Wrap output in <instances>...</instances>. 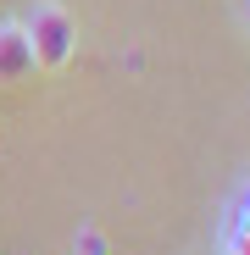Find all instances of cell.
<instances>
[{
  "instance_id": "1",
  "label": "cell",
  "mask_w": 250,
  "mask_h": 255,
  "mask_svg": "<svg viewBox=\"0 0 250 255\" xmlns=\"http://www.w3.org/2000/svg\"><path fill=\"white\" fill-rule=\"evenodd\" d=\"M22 33H28L33 61L45 72H61L72 61V50H78V22H72V11L61 0H33V11L22 17Z\"/></svg>"
},
{
  "instance_id": "2",
  "label": "cell",
  "mask_w": 250,
  "mask_h": 255,
  "mask_svg": "<svg viewBox=\"0 0 250 255\" xmlns=\"http://www.w3.org/2000/svg\"><path fill=\"white\" fill-rule=\"evenodd\" d=\"M212 244L217 255H250V172L223 194L217 217H212Z\"/></svg>"
},
{
  "instance_id": "3",
  "label": "cell",
  "mask_w": 250,
  "mask_h": 255,
  "mask_svg": "<svg viewBox=\"0 0 250 255\" xmlns=\"http://www.w3.org/2000/svg\"><path fill=\"white\" fill-rule=\"evenodd\" d=\"M33 45H28V33L22 22H0V83H22L33 78Z\"/></svg>"
},
{
  "instance_id": "4",
  "label": "cell",
  "mask_w": 250,
  "mask_h": 255,
  "mask_svg": "<svg viewBox=\"0 0 250 255\" xmlns=\"http://www.w3.org/2000/svg\"><path fill=\"white\" fill-rule=\"evenodd\" d=\"M72 250H78V255H111V244H106V233H100L95 222H83V228H78Z\"/></svg>"
},
{
  "instance_id": "5",
  "label": "cell",
  "mask_w": 250,
  "mask_h": 255,
  "mask_svg": "<svg viewBox=\"0 0 250 255\" xmlns=\"http://www.w3.org/2000/svg\"><path fill=\"white\" fill-rule=\"evenodd\" d=\"M245 22H250V0H245Z\"/></svg>"
}]
</instances>
